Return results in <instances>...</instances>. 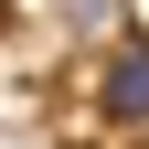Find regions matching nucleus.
I'll use <instances>...</instances> for the list:
<instances>
[{
    "instance_id": "nucleus-1",
    "label": "nucleus",
    "mask_w": 149,
    "mask_h": 149,
    "mask_svg": "<svg viewBox=\"0 0 149 149\" xmlns=\"http://www.w3.org/2000/svg\"><path fill=\"white\" fill-rule=\"evenodd\" d=\"M96 117L128 128V139H149V32H117L96 53Z\"/></svg>"
}]
</instances>
